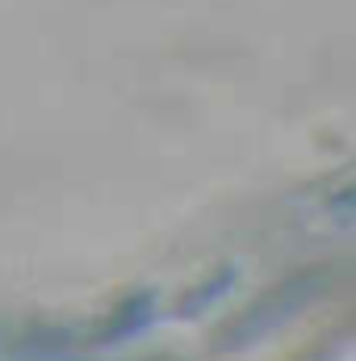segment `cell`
<instances>
[{
	"mask_svg": "<svg viewBox=\"0 0 356 361\" xmlns=\"http://www.w3.org/2000/svg\"><path fill=\"white\" fill-rule=\"evenodd\" d=\"M336 361H356V341H348V345L336 353Z\"/></svg>",
	"mask_w": 356,
	"mask_h": 361,
	"instance_id": "1",
	"label": "cell"
}]
</instances>
